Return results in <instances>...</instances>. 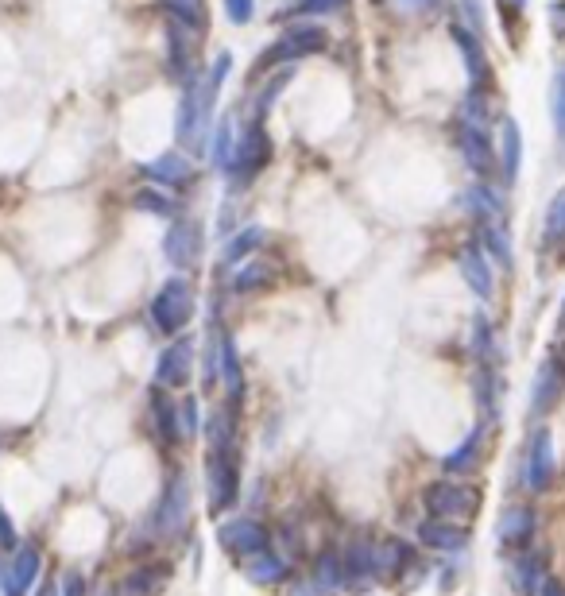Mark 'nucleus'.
<instances>
[{"label": "nucleus", "instance_id": "423d86ee", "mask_svg": "<svg viewBox=\"0 0 565 596\" xmlns=\"http://www.w3.org/2000/svg\"><path fill=\"white\" fill-rule=\"evenodd\" d=\"M217 542L229 550V554H237L240 562L244 558H252V554H260V550H268L271 546V531L260 523V519H248V515H237V519H229V523H221V531H217Z\"/></svg>", "mask_w": 565, "mask_h": 596}, {"label": "nucleus", "instance_id": "f257e3e1", "mask_svg": "<svg viewBox=\"0 0 565 596\" xmlns=\"http://www.w3.org/2000/svg\"><path fill=\"white\" fill-rule=\"evenodd\" d=\"M209 457H206V480H209V511L221 515L237 504L240 496V457H237V426L229 411H213L206 422Z\"/></svg>", "mask_w": 565, "mask_h": 596}, {"label": "nucleus", "instance_id": "20e7f679", "mask_svg": "<svg viewBox=\"0 0 565 596\" xmlns=\"http://www.w3.org/2000/svg\"><path fill=\"white\" fill-rule=\"evenodd\" d=\"M422 504L430 511V519H473L480 511V492L473 484H453V480H434L422 492Z\"/></svg>", "mask_w": 565, "mask_h": 596}, {"label": "nucleus", "instance_id": "4468645a", "mask_svg": "<svg viewBox=\"0 0 565 596\" xmlns=\"http://www.w3.org/2000/svg\"><path fill=\"white\" fill-rule=\"evenodd\" d=\"M453 43H457V51H461V59H465V70H469V82H473L476 93L488 90V82H492V66L484 59V47H480V39H476L469 28H461V24H453Z\"/></svg>", "mask_w": 565, "mask_h": 596}, {"label": "nucleus", "instance_id": "a18cd8bd", "mask_svg": "<svg viewBox=\"0 0 565 596\" xmlns=\"http://www.w3.org/2000/svg\"><path fill=\"white\" fill-rule=\"evenodd\" d=\"M225 16L233 24H248L256 16V0H225Z\"/></svg>", "mask_w": 565, "mask_h": 596}, {"label": "nucleus", "instance_id": "aec40b11", "mask_svg": "<svg viewBox=\"0 0 565 596\" xmlns=\"http://www.w3.org/2000/svg\"><path fill=\"white\" fill-rule=\"evenodd\" d=\"M461 206L469 209L480 225H496V221L504 217V198H500L492 186H484V182H476V186H469V190L461 194Z\"/></svg>", "mask_w": 565, "mask_h": 596}, {"label": "nucleus", "instance_id": "c85d7f7f", "mask_svg": "<svg viewBox=\"0 0 565 596\" xmlns=\"http://www.w3.org/2000/svg\"><path fill=\"white\" fill-rule=\"evenodd\" d=\"M271 283H275V268H271V264H260V260H252V264L237 268V275H233V295H240V298L260 295V291H268Z\"/></svg>", "mask_w": 565, "mask_h": 596}, {"label": "nucleus", "instance_id": "5701e85b", "mask_svg": "<svg viewBox=\"0 0 565 596\" xmlns=\"http://www.w3.org/2000/svg\"><path fill=\"white\" fill-rule=\"evenodd\" d=\"M349 585V566H345V550H326L318 562H314V589L318 593H337Z\"/></svg>", "mask_w": 565, "mask_h": 596}, {"label": "nucleus", "instance_id": "ddd939ff", "mask_svg": "<svg viewBox=\"0 0 565 596\" xmlns=\"http://www.w3.org/2000/svg\"><path fill=\"white\" fill-rule=\"evenodd\" d=\"M202 136H206V128H202V109H198V82H190V86H182L179 117H175V140H179L182 148L202 151Z\"/></svg>", "mask_w": 565, "mask_h": 596}, {"label": "nucleus", "instance_id": "ea45409f", "mask_svg": "<svg viewBox=\"0 0 565 596\" xmlns=\"http://www.w3.org/2000/svg\"><path fill=\"white\" fill-rule=\"evenodd\" d=\"M291 78H295V70H279V74L271 78L268 90L260 93V101H256V117H252V120H264V117H268L271 105H275V101L283 97V90H287V82H291Z\"/></svg>", "mask_w": 565, "mask_h": 596}, {"label": "nucleus", "instance_id": "412c9836", "mask_svg": "<svg viewBox=\"0 0 565 596\" xmlns=\"http://www.w3.org/2000/svg\"><path fill=\"white\" fill-rule=\"evenodd\" d=\"M407 566H411V546L403 538L376 542V581H395Z\"/></svg>", "mask_w": 565, "mask_h": 596}, {"label": "nucleus", "instance_id": "3c124183", "mask_svg": "<svg viewBox=\"0 0 565 596\" xmlns=\"http://www.w3.org/2000/svg\"><path fill=\"white\" fill-rule=\"evenodd\" d=\"M550 16H554V31H558V35H565V0H558V4L550 8Z\"/></svg>", "mask_w": 565, "mask_h": 596}, {"label": "nucleus", "instance_id": "4be33fe9", "mask_svg": "<svg viewBox=\"0 0 565 596\" xmlns=\"http://www.w3.org/2000/svg\"><path fill=\"white\" fill-rule=\"evenodd\" d=\"M144 175H148L151 182H159V186H182V182H190L194 171H190V163H186L182 151H167V155L144 163Z\"/></svg>", "mask_w": 565, "mask_h": 596}, {"label": "nucleus", "instance_id": "473e14b6", "mask_svg": "<svg viewBox=\"0 0 565 596\" xmlns=\"http://www.w3.org/2000/svg\"><path fill=\"white\" fill-rule=\"evenodd\" d=\"M476 403L488 418H496V403H500V376H496V364H480L476 372Z\"/></svg>", "mask_w": 565, "mask_h": 596}, {"label": "nucleus", "instance_id": "49530a36", "mask_svg": "<svg viewBox=\"0 0 565 596\" xmlns=\"http://www.w3.org/2000/svg\"><path fill=\"white\" fill-rule=\"evenodd\" d=\"M349 0H302L298 8H302V16H329V12H337V8H345Z\"/></svg>", "mask_w": 565, "mask_h": 596}, {"label": "nucleus", "instance_id": "603ef678", "mask_svg": "<svg viewBox=\"0 0 565 596\" xmlns=\"http://www.w3.org/2000/svg\"><path fill=\"white\" fill-rule=\"evenodd\" d=\"M538 596H565V585L558 577H546V585H542V593Z\"/></svg>", "mask_w": 565, "mask_h": 596}, {"label": "nucleus", "instance_id": "6ab92c4d", "mask_svg": "<svg viewBox=\"0 0 565 596\" xmlns=\"http://www.w3.org/2000/svg\"><path fill=\"white\" fill-rule=\"evenodd\" d=\"M565 391V372L558 368V360H546L535 376V391H531V411L535 415H546Z\"/></svg>", "mask_w": 565, "mask_h": 596}, {"label": "nucleus", "instance_id": "9d476101", "mask_svg": "<svg viewBox=\"0 0 565 596\" xmlns=\"http://www.w3.org/2000/svg\"><path fill=\"white\" fill-rule=\"evenodd\" d=\"M194 372V337H179L171 349H163V357L155 364V384L159 388H186Z\"/></svg>", "mask_w": 565, "mask_h": 596}, {"label": "nucleus", "instance_id": "1a4fd4ad", "mask_svg": "<svg viewBox=\"0 0 565 596\" xmlns=\"http://www.w3.org/2000/svg\"><path fill=\"white\" fill-rule=\"evenodd\" d=\"M39 569H43V554H39V546H31V542H20L16 550H12V562L0 569V581H4V593L8 596H24L39 581Z\"/></svg>", "mask_w": 565, "mask_h": 596}, {"label": "nucleus", "instance_id": "0eeeda50", "mask_svg": "<svg viewBox=\"0 0 565 596\" xmlns=\"http://www.w3.org/2000/svg\"><path fill=\"white\" fill-rule=\"evenodd\" d=\"M190 515V480L186 473H175L163 488V500L155 507V531L159 535H179Z\"/></svg>", "mask_w": 565, "mask_h": 596}, {"label": "nucleus", "instance_id": "79ce46f5", "mask_svg": "<svg viewBox=\"0 0 565 596\" xmlns=\"http://www.w3.org/2000/svg\"><path fill=\"white\" fill-rule=\"evenodd\" d=\"M217 333L221 329L209 326V337H206V357H202V384L213 388V380L221 376V357H217Z\"/></svg>", "mask_w": 565, "mask_h": 596}, {"label": "nucleus", "instance_id": "6e6552de", "mask_svg": "<svg viewBox=\"0 0 565 596\" xmlns=\"http://www.w3.org/2000/svg\"><path fill=\"white\" fill-rule=\"evenodd\" d=\"M554 438L546 426H538L531 434V449H527V465H523V480L531 492H546L554 484Z\"/></svg>", "mask_w": 565, "mask_h": 596}, {"label": "nucleus", "instance_id": "f8f14e48", "mask_svg": "<svg viewBox=\"0 0 565 596\" xmlns=\"http://www.w3.org/2000/svg\"><path fill=\"white\" fill-rule=\"evenodd\" d=\"M163 252L175 268H194L202 260V225L198 221H175L163 240Z\"/></svg>", "mask_w": 565, "mask_h": 596}, {"label": "nucleus", "instance_id": "bb28decb", "mask_svg": "<svg viewBox=\"0 0 565 596\" xmlns=\"http://www.w3.org/2000/svg\"><path fill=\"white\" fill-rule=\"evenodd\" d=\"M542 248L562 256L565 252V186L554 194V202L546 206V221H542Z\"/></svg>", "mask_w": 565, "mask_h": 596}, {"label": "nucleus", "instance_id": "4c0bfd02", "mask_svg": "<svg viewBox=\"0 0 565 596\" xmlns=\"http://www.w3.org/2000/svg\"><path fill=\"white\" fill-rule=\"evenodd\" d=\"M260 244H264V229H256V225H252V229H240L237 237L225 244V260L237 264V260H244V256H252Z\"/></svg>", "mask_w": 565, "mask_h": 596}, {"label": "nucleus", "instance_id": "7ed1b4c3", "mask_svg": "<svg viewBox=\"0 0 565 596\" xmlns=\"http://www.w3.org/2000/svg\"><path fill=\"white\" fill-rule=\"evenodd\" d=\"M194 318V287L175 275L159 287V295L151 298V322L159 333H182Z\"/></svg>", "mask_w": 565, "mask_h": 596}, {"label": "nucleus", "instance_id": "393cba45", "mask_svg": "<svg viewBox=\"0 0 565 596\" xmlns=\"http://www.w3.org/2000/svg\"><path fill=\"white\" fill-rule=\"evenodd\" d=\"M511 585L519 596H538L542 585H546V558L542 554H523L515 562V573H511Z\"/></svg>", "mask_w": 565, "mask_h": 596}, {"label": "nucleus", "instance_id": "2f4dec72", "mask_svg": "<svg viewBox=\"0 0 565 596\" xmlns=\"http://www.w3.org/2000/svg\"><path fill=\"white\" fill-rule=\"evenodd\" d=\"M159 8H167L171 12V20L182 24L186 31H194V35H206V0H163Z\"/></svg>", "mask_w": 565, "mask_h": 596}, {"label": "nucleus", "instance_id": "37998d69", "mask_svg": "<svg viewBox=\"0 0 565 596\" xmlns=\"http://www.w3.org/2000/svg\"><path fill=\"white\" fill-rule=\"evenodd\" d=\"M179 430H182V438H194V434H198V399H194V395H186V399H182Z\"/></svg>", "mask_w": 565, "mask_h": 596}, {"label": "nucleus", "instance_id": "dca6fc26", "mask_svg": "<svg viewBox=\"0 0 565 596\" xmlns=\"http://www.w3.org/2000/svg\"><path fill=\"white\" fill-rule=\"evenodd\" d=\"M496 535L504 542L507 550H527L531 538H535V511L531 507H507L500 515V527Z\"/></svg>", "mask_w": 565, "mask_h": 596}, {"label": "nucleus", "instance_id": "c756f323", "mask_svg": "<svg viewBox=\"0 0 565 596\" xmlns=\"http://www.w3.org/2000/svg\"><path fill=\"white\" fill-rule=\"evenodd\" d=\"M345 566H349V581H376V542H349L345 546Z\"/></svg>", "mask_w": 565, "mask_h": 596}, {"label": "nucleus", "instance_id": "c9c22d12", "mask_svg": "<svg viewBox=\"0 0 565 596\" xmlns=\"http://www.w3.org/2000/svg\"><path fill=\"white\" fill-rule=\"evenodd\" d=\"M473 357L480 364H496V337H492V326L484 314L473 318Z\"/></svg>", "mask_w": 565, "mask_h": 596}, {"label": "nucleus", "instance_id": "f03ea898", "mask_svg": "<svg viewBox=\"0 0 565 596\" xmlns=\"http://www.w3.org/2000/svg\"><path fill=\"white\" fill-rule=\"evenodd\" d=\"M271 155H275V144H271L264 120H248V124L240 128L237 148H233V167H229L233 186H248V182L260 179L264 167L271 163Z\"/></svg>", "mask_w": 565, "mask_h": 596}, {"label": "nucleus", "instance_id": "72a5a7b5", "mask_svg": "<svg viewBox=\"0 0 565 596\" xmlns=\"http://www.w3.org/2000/svg\"><path fill=\"white\" fill-rule=\"evenodd\" d=\"M480 248L500 264V268H511V240H507V229L496 221V225H480Z\"/></svg>", "mask_w": 565, "mask_h": 596}, {"label": "nucleus", "instance_id": "e433bc0d", "mask_svg": "<svg viewBox=\"0 0 565 596\" xmlns=\"http://www.w3.org/2000/svg\"><path fill=\"white\" fill-rule=\"evenodd\" d=\"M163 573H167L163 566L136 569V573H132V577L124 581V596H151L155 589H159V585H163Z\"/></svg>", "mask_w": 565, "mask_h": 596}, {"label": "nucleus", "instance_id": "9b49d317", "mask_svg": "<svg viewBox=\"0 0 565 596\" xmlns=\"http://www.w3.org/2000/svg\"><path fill=\"white\" fill-rule=\"evenodd\" d=\"M457 148H461V155H465L469 171H476L480 179H488V175L496 171V148H492V140H488L484 124H469V120H461Z\"/></svg>", "mask_w": 565, "mask_h": 596}, {"label": "nucleus", "instance_id": "2eb2a0df", "mask_svg": "<svg viewBox=\"0 0 565 596\" xmlns=\"http://www.w3.org/2000/svg\"><path fill=\"white\" fill-rule=\"evenodd\" d=\"M418 542L430 550H442V554H457L469 546V527H461L453 519H426L418 527Z\"/></svg>", "mask_w": 565, "mask_h": 596}, {"label": "nucleus", "instance_id": "f3484780", "mask_svg": "<svg viewBox=\"0 0 565 596\" xmlns=\"http://www.w3.org/2000/svg\"><path fill=\"white\" fill-rule=\"evenodd\" d=\"M217 357H221V380H225L229 399H233V407H237L240 399H244V364H240L237 341H233L229 329L217 333Z\"/></svg>", "mask_w": 565, "mask_h": 596}, {"label": "nucleus", "instance_id": "c03bdc74", "mask_svg": "<svg viewBox=\"0 0 565 596\" xmlns=\"http://www.w3.org/2000/svg\"><path fill=\"white\" fill-rule=\"evenodd\" d=\"M457 8H461V20L469 24L473 35L484 31V8H480V0H457Z\"/></svg>", "mask_w": 565, "mask_h": 596}, {"label": "nucleus", "instance_id": "7c9ffc66", "mask_svg": "<svg viewBox=\"0 0 565 596\" xmlns=\"http://www.w3.org/2000/svg\"><path fill=\"white\" fill-rule=\"evenodd\" d=\"M151 418H155V430H159V438L167 442V446H175L182 438L179 430V407L175 403H167V395L155 388L151 391Z\"/></svg>", "mask_w": 565, "mask_h": 596}, {"label": "nucleus", "instance_id": "f704fd0d", "mask_svg": "<svg viewBox=\"0 0 565 596\" xmlns=\"http://www.w3.org/2000/svg\"><path fill=\"white\" fill-rule=\"evenodd\" d=\"M233 128H229V120H221L217 124V132H213V144H209V163L217 167V171H229L233 167Z\"/></svg>", "mask_w": 565, "mask_h": 596}, {"label": "nucleus", "instance_id": "b1692460", "mask_svg": "<svg viewBox=\"0 0 565 596\" xmlns=\"http://www.w3.org/2000/svg\"><path fill=\"white\" fill-rule=\"evenodd\" d=\"M519 163H523V136H519V124L507 117L500 128V175L507 186L519 179Z\"/></svg>", "mask_w": 565, "mask_h": 596}, {"label": "nucleus", "instance_id": "de8ad7c7", "mask_svg": "<svg viewBox=\"0 0 565 596\" xmlns=\"http://www.w3.org/2000/svg\"><path fill=\"white\" fill-rule=\"evenodd\" d=\"M0 546H4V550H16V546H20V538H16V527L8 523L4 507H0Z\"/></svg>", "mask_w": 565, "mask_h": 596}, {"label": "nucleus", "instance_id": "a19ab883", "mask_svg": "<svg viewBox=\"0 0 565 596\" xmlns=\"http://www.w3.org/2000/svg\"><path fill=\"white\" fill-rule=\"evenodd\" d=\"M550 109H554V128H558V140H562V151H565V66H558V74H554Z\"/></svg>", "mask_w": 565, "mask_h": 596}, {"label": "nucleus", "instance_id": "cd10ccee", "mask_svg": "<svg viewBox=\"0 0 565 596\" xmlns=\"http://www.w3.org/2000/svg\"><path fill=\"white\" fill-rule=\"evenodd\" d=\"M484 426H488V422L473 426V430H469V438H465L461 446L453 449V453H446V461H442V469H446V473H453V477H457V473H469L476 461H480V446H484Z\"/></svg>", "mask_w": 565, "mask_h": 596}, {"label": "nucleus", "instance_id": "5fc2aeb1", "mask_svg": "<svg viewBox=\"0 0 565 596\" xmlns=\"http://www.w3.org/2000/svg\"><path fill=\"white\" fill-rule=\"evenodd\" d=\"M562 322H565V306H562Z\"/></svg>", "mask_w": 565, "mask_h": 596}, {"label": "nucleus", "instance_id": "864d4df0", "mask_svg": "<svg viewBox=\"0 0 565 596\" xmlns=\"http://www.w3.org/2000/svg\"><path fill=\"white\" fill-rule=\"evenodd\" d=\"M35 596H62V585L55 581V577H47V581L35 589Z\"/></svg>", "mask_w": 565, "mask_h": 596}, {"label": "nucleus", "instance_id": "39448f33", "mask_svg": "<svg viewBox=\"0 0 565 596\" xmlns=\"http://www.w3.org/2000/svg\"><path fill=\"white\" fill-rule=\"evenodd\" d=\"M329 47V35L326 28L318 24H295L279 35V43H271L268 55L260 59V70H268L275 62H291V59H306V55H322Z\"/></svg>", "mask_w": 565, "mask_h": 596}, {"label": "nucleus", "instance_id": "a878e982", "mask_svg": "<svg viewBox=\"0 0 565 596\" xmlns=\"http://www.w3.org/2000/svg\"><path fill=\"white\" fill-rule=\"evenodd\" d=\"M244 573L256 581V585H279L283 577H287V558L283 554H275V550H260V554H252V558H244Z\"/></svg>", "mask_w": 565, "mask_h": 596}, {"label": "nucleus", "instance_id": "58836bf2", "mask_svg": "<svg viewBox=\"0 0 565 596\" xmlns=\"http://www.w3.org/2000/svg\"><path fill=\"white\" fill-rule=\"evenodd\" d=\"M132 206L151 217H175V202L163 194V190H136L132 194Z\"/></svg>", "mask_w": 565, "mask_h": 596}, {"label": "nucleus", "instance_id": "a211bd4d", "mask_svg": "<svg viewBox=\"0 0 565 596\" xmlns=\"http://www.w3.org/2000/svg\"><path fill=\"white\" fill-rule=\"evenodd\" d=\"M457 268H461V279L476 291V298H484V302L492 298L496 279H492V268H488V256H484L476 244H469V248L457 256Z\"/></svg>", "mask_w": 565, "mask_h": 596}, {"label": "nucleus", "instance_id": "8fccbe9b", "mask_svg": "<svg viewBox=\"0 0 565 596\" xmlns=\"http://www.w3.org/2000/svg\"><path fill=\"white\" fill-rule=\"evenodd\" d=\"M59 585H62V596H86V585H82L78 573H66Z\"/></svg>", "mask_w": 565, "mask_h": 596}, {"label": "nucleus", "instance_id": "09e8293b", "mask_svg": "<svg viewBox=\"0 0 565 596\" xmlns=\"http://www.w3.org/2000/svg\"><path fill=\"white\" fill-rule=\"evenodd\" d=\"M496 4H500L504 20H511V24H515V20H519V16L527 12V0H496Z\"/></svg>", "mask_w": 565, "mask_h": 596}]
</instances>
